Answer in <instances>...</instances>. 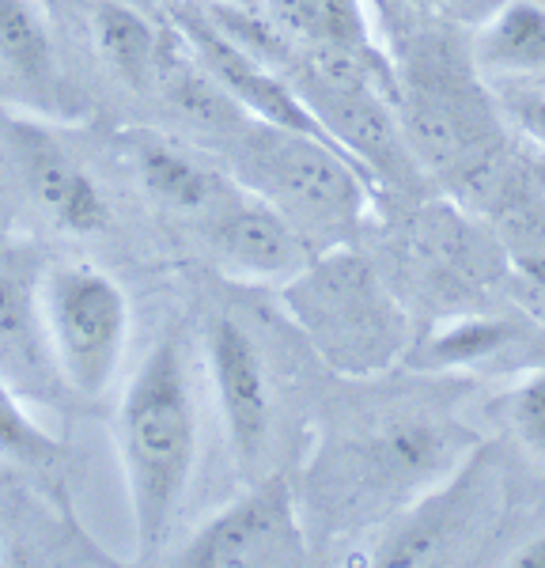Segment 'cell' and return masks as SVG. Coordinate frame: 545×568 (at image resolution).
<instances>
[{"instance_id": "cell-1", "label": "cell", "mask_w": 545, "mask_h": 568, "mask_svg": "<svg viewBox=\"0 0 545 568\" xmlns=\"http://www.w3.org/2000/svg\"><path fill=\"white\" fill-rule=\"evenodd\" d=\"M197 452V420L175 342L156 345L133 375L122 406V455L130 478L136 549L160 557L186 497Z\"/></svg>"}, {"instance_id": "cell-2", "label": "cell", "mask_w": 545, "mask_h": 568, "mask_svg": "<svg viewBox=\"0 0 545 568\" xmlns=\"http://www.w3.org/2000/svg\"><path fill=\"white\" fill-rule=\"evenodd\" d=\"M45 329L65 379L95 398L111 387L122 364L130 300L106 273L69 265L45 284Z\"/></svg>"}, {"instance_id": "cell-3", "label": "cell", "mask_w": 545, "mask_h": 568, "mask_svg": "<svg viewBox=\"0 0 545 568\" xmlns=\"http://www.w3.org/2000/svg\"><path fill=\"white\" fill-rule=\"evenodd\" d=\"M307 554L296 524L292 489L285 478H266L243 500L224 508L182 546L186 568H250V565H299Z\"/></svg>"}, {"instance_id": "cell-4", "label": "cell", "mask_w": 545, "mask_h": 568, "mask_svg": "<svg viewBox=\"0 0 545 568\" xmlns=\"http://www.w3.org/2000/svg\"><path fill=\"white\" fill-rule=\"evenodd\" d=\"M269 194L311 224H349L360 209L357 168L341 149L304 133L272 130L250 149Z\"/></svg>"}, {"instance_id": "cell-5", "label": "cell", "mask_w": 545, "mask_h": 568, "mask_svg": "<svg viewBox=\"0 0 545 568\" xmlns=\"http://www.w3.org/2000/svg\"><path fill=\"white\" fill-rule=\"evenodd\" d=\"M296 304L315 329L318 345H326L333 356L357 353L368 364V356L390 342V307L363 265L341 262L307 277L299 273Z\"/></svg>"}, {"instance_id": "cell-6", "label": "cell", "mask_w": 545, "mask_h": 568, "mask_svg": "<svg viewBox=\"0 0 545 568\" xmlns=\"http://www.w3.org/2000/svg\"><path fill=\"white\" fill-rule=\"evenodd\" d=\"M208 364H213L220 414L227 436H232L235 459L254 470L266 459L272 439V394L266 364H261L247 329L235 326L232 318H220L208 329Z\"/></svg>"}, {"instance_id": "cell-7", "label": "cell", "mask_w": 545, "mask_h": 568, "mask_svg": "<svg viewBox=\"0 0 545 568\" xmlns=\"http://www.w3.org/2000/svg\"><path fill=\"white\" fill-rule=\"evenodd\" d=\"M186 34H189V42L197 45V53H202L205 69L213 72V80L239 106H247L250 114H258L261 122L272 125V130L304 133V136H315V141L333 144L330 133L322 130V122L311 114V106H307L285 80H277L272 72H266L261 61H254L243 50H235L220 31H213V23L189 20ZM333 149H338V144H333Z\"/></svg>"}, {"instance_id": "cell-8", "label": "cell", "mask_w": 545, "mask_h": 568, "mask_svg": "<svg viewBox=\"0 0 545 568\" xmlns=\"http://www.w3.org/2000/svg\"><path fill=\"white\" fill-rule=\"evenodd\" d=\"M304 99L311 114L322 122L330 141L363 163L368 171H398L402 168V141H398L394 118L376 95V84H333V80L307 72Z\"/></svg>"}, {"instance_id": "cell-9", "label": "cell", "mask_w": 545, "mask_h": 568, "mask_svg": "<svg viewBox=\"0 0 545 568\" xmlns=\"http://www.w3.org/2000/svg\"><path fill=\"white\" fill-rule=\"evenodd\" d=\"M16 155H20L27 190L53 216L58 227L76 235H95L111 224V205H106L103 190L45 133L20 130V136H16Z\"/></svg>"}, {"instance_id": "cell-10", "label": "cell", "mask_w": 545, "mask_h": 568, "mask_svg": "<svg viewBox=\"0 0 545 568\" xmlns=\"http://www.w3.org/2000/svg\"><path fill=\"white\" fill-rule=\"evenodd\" d=\"M213 243L224 262L250 277H296L304 270V243L296 227L266 205H235L216 216Z\"/></svg>"}, {"instance_id": "cell-11", "label": "cell", "mask_w": 545, "mask_h": 568, "mask_svg": "<svg viewBox=\"0 0 545 568\" xmlns=\"http://www.w3.org/2000/svg\"><path fill=\"white\" fill-rule=\"evenodd\" d=\"M477 65L496 77H526L545 69V8L507 0L477 34Z\"/></svg>"}, {"instance_id": "cell-12", "label": "cell", "mask_w": 545, "mask_h": 568, "mask_svg": "<svg viewBox=\"0 0 545 568\" xmlns=\"http://www.w3.org/2000/svg\"><path fill=\"white\" fill-rule=\"evenodd\" d=\"M266 4L280 27L296 39H307V45H338L363 58H379L360 0H266Z\"/></svg>"}, {"instance_id": "cell-13", "label": "cell", "mask_w": 545, "mask_h": 568, "mask_svg": "<svg viewBox=\"0 0 545 568\" xmlns=\"http://www.w3.org/2000/svg\"><path fill=\"white\" fill-rule=\"evenodd\" d=\"M462 508H466V481H459L443 497H435L417 511L413 519H405V527L398 535H390L383 549H379V565H429L443 549L451 546V535L459 530Z\"/></svg>"}, {"instance_id": "cell-14", "label": "cell", "mask_w": 545, "mask_h": 568, "mask_svg": "<svg viewBox=\"0 0 545 568\" xmlns=\"http://www.w3.org/2000/svg\"><path fill=\"white\" fill-rule=\"evenodd\" d=\"M136 171L152 197H160L171 209H208L220 197V179L189 155H182L167 144H144L136 149Z\"/></svg>"}, {"instance_id": "cell-15", "label": "cell", "mask_w": 545, "mask_h": 568, "mask_svg": "<svg viewBox=\"0 0 545 568\" xmlns=\"http://www.w3.org/2000/svg\"><path fill=\"white\" fill-rule=\"evenodd\" d=\"M95 39L103 58L130 84H144L152 77V69H156V34L141 16V8L122 4V0H103L95 8Z\"/></svg>"}, {"instance_id": "cell-16", "label": "cell", "mask_w": 545, "mask_h": 568, "mask_svg": "<svg viewBox=\"0 0 545 568\" xmlns=\"http://www.w3.org/2000/svg\"><path fill=\"white\" fill-rule=\"evenodd\" d=\"M515 337V326L507 318H462L429 342V349L421 353V361L429 368H470L477 361H489L500 349H507Z\"/></svg>"}, {"instance_id": "cell-17", "label": "cell", "mask_w": 545, "mask_h": 568, "mask_svg": "<svg viewBox=\"0 0 545 568\" xmlns=\"http://www.w3.org/2000/svg\"><path fill=\"white\" fill-rule=\"evenodd\" d=\"M0 61L23 80H45L53 69V45L27 0H0Z\"/></svg>"}, {"instance_id": "cell-18", "label": "cell", "mask_w": 545, "mask_h": 568, "mask_svg": "<svg viewBox=\"0 0 545 568\" xmlns=\"http://www.w3.org/2000/svg\"><path fill=\"white\" fill-rule=\"evenodd\" d=\"M500 235H504L515 270L545 284V194L515 190L500 213Z\"/></svg>"}, {"instance_id": "cell-19", "label": "cell", "mask_w": 545, "mask_h": 568, "mask_svg": "<svg viewBox=\"0 0 545 568\" xmlns=\"http://www.w3.org/2000/svg\"><path fill=\"white\" fill-rule=\"evenodd\" d=\"M208 23L213 31H220L235 50H243L247 58L261 61V65H288L292 53H288L285 27H272V20L261 8H243V4H208Z\"/></svg>"}, {"instance_id": "cell-20", "label": "cell", "mask_w": 545, "mask_h": 568, "mask_svg": "<svg viewBox=\"0 0 545 568\" xmlns=\"http://www.w3.org/2000/svg\"><path fill=\"white\" fill-rule=\"evenodd\" d=\"M34 356V318L27 288L12 273H0V361L23 364Z\"/></svg>"}, {"instance_id": "cell-21", "label": "cell", "mask_w": 545, "mask_h": 568, "mask_svg": "<svg viewBox=\"0 0 545 568\" xmlns=\"http://www.w3.org/2000/svg\"><path fill=\"white\" fill-rule=\"evenodd\" d=\"M0 452L16 455L23 463H42L58 452V444L20 409V402L12 398L4 379H0Z\"/></svg>"}, {"instance_id": "cell-22", "label": "cell", "mask_w": 545, "mask_h": 568, "mask_svg": "<svg viewBox=\"0 0 545 568\" xmlns=\"http://www.w3.org/2000/svg\"><path fill=\"white\" fill-rule=\"evenodd\" d=\"M507 420H512L515 436L545 459V372L515 387L512 402H507Z\"/></svg>"}, {"instance_id": "cell-23", "label": "cell", "mask_w": 545, "mask_h": 568, "mask_svg": "<svg viewBox=\"0 0 545 568\" xmlns=\"http://www.w3.org/2000/svg\"><path fill=\"white\" fill-rule=\"evenodd\" d=\"M515 118H520L523 133L545 149V91H538V95H520V103H515Z\"/></svg>"}, {"instance_id": "cell-24", "label": "cell", "mask_w": 545, "mask_h": 568, "mask_svg": "<svg viewBox=\"0 0 545 568\" xmlns=\"http://www.w3.org/2000/svg\"><path fill=\"white\" fill-rule=\"evenodd\" d=\"M512 565H520V568H545V535H538L534 542H526L520 554L512 557Z\"/></svg>"}, {"instance_id": "cell-25", "label": "cell", "mask_w": 545, "mask_h": 568, "mask_svg": "<svg viewBox=\"0 0 545 568\" xmlns=\"http://www.w3.org/2000/svg\"><path fill=\"white\" fill-rule=\"evenodd\" d=\"M417 8H454V4H466V0H409Z\"/></svg>"}, {"instance_id": "cell-26", "label": "cell", "mask_w": 545, "mask_h": 568, "mask_svg": "<svg viewBox=\"0 0 545 568\" xmlns=\"http://www.w3.org/2000/svg\"><path fill=\"white\" fill-rule=\"evenodd\" d=\"M205 4H243V8H266V0H205Z\"/></svg>"}, {"instance_id": "cell-27", "label": "cell", "mask_w": 545, "mask_h": 568, "mask_svg": "<svg viewBox=\"0 0 545 568\" xmlns=\"http://www.w3.org/2000/svg\"><path fill=\"white\" fill-rule=\"evenodd\" d=\"M122 4H133V8H148V0H122Z\"/></svg>"}]
</instances>
